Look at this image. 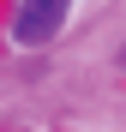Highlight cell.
<instances>
[{"label": "cell", "instance_id": "obj_1", "mask_svg": "<svg viewBox=\"0 0 126 132\" xmlns=\"http://www.w3.org/2000/svg\"><path fill=\"white\" fill-rule=\"evenodd\" d=\"M66 6L72 0H18V12H12V36L18 42H54V30L66 24Z\"/></svg>", "mask_w": 126, "mask_h": 132}, {"label": "cell", "instance_id": "obj_2", "mask_svg": "<svg viewBox=\"0 0 126 132\" xmlns=\"http://www.w3.org/2000/svg\"><path fill=\"white\" fill-rule=\"evenodd\" d=\"M120 66H126V48H120Z\"/></svg>", "mask_w": 126, "mask_h": 132}]
</instances>
